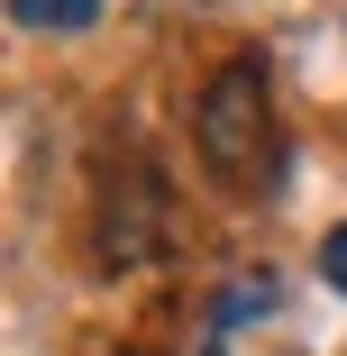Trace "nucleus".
Instances as JSON below:
<instances>
[{"label":"nucleus","mask_w":347,"mask_h":356,"mask_svg":"<svg viewBox=\"0 0 347 356\" xmlns=\"http://www.w3.org/2000/svg\"><path fill=\"white\" fill-rule=\"evenodd\" d=\"M192 147L211 165V183L229 192H256V165L274 156V83L256 55H229L192 101Z\"/></svg>","instance_id":"nucleus-1"},{"label":"nucleus","mask_w":347,"mask_h":356,"mask_svg":"<svg viewBox=\"0 0 347 356\" xmlns=\"http://www.w3.org/2000/svg\"><path fill=\"white\" fill-rule=\"evenodd\" d=\"M156 238H165V183H156V165L147 156H101V201H92V247H101V265L110 274H128V265H147L156 256Z\"/></svg>","instance_id":"nucleus-2"},{"label":"nucleus","mask_w":347,"mask_h":356,"mask_svg":"<svg viewBox=\"0 0 347 356\" xmlns=\"http://www.w3.org/2000/svg\"><path fill=\"white\" fill-rule=\"evenodd\" d=\"M10 19L19 28H46V37H83L101 19V0H10Z\"/></svg>","instance_id":"nucleus-3"},{"label":"nucleus","mask_w":347,"mask_h":356,"mask_svg":"<svg viewBox=\"0 0 347 356\" xmlns=\"http://www.w3.org/2000/svg\"><path fill=\"white\" fill-rule=\"evenodd\" d=\"M320 283H329V293H347V229L320 238Z\"/></svg>","instance_id":"nucleus-4"}]
</instances>
